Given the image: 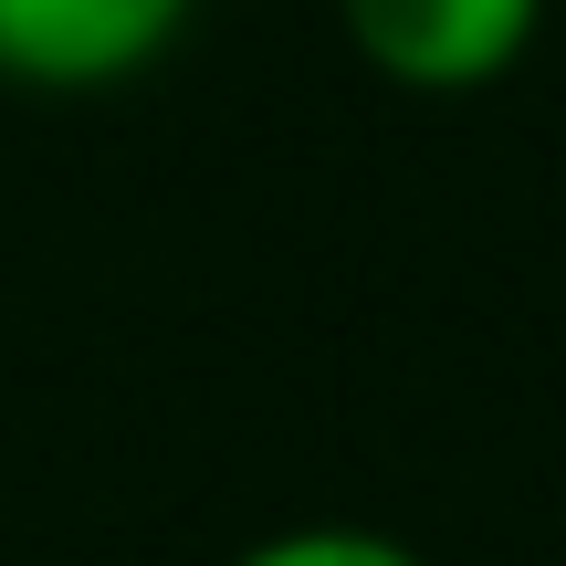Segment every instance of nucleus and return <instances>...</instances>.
<instances>
[{
  "label": "nucleus",
  "mask_w": 566,
  "mask_h": 566,
  "mask_svg": "<svg viewBox=\"0 0 566 566\" xmlns=\"http://www.w3.org/2000/svg\"><path fill=\"white\" fill-rule=\"evenodd\" d=\"M200 0H0V84L21 95H116L158 74Z\"/></svg>",
  "instance_id": "2"
},
{
  "label": "nucleus",
  "mask_w": 566,
  "mask_h": 566,
  "mask_svg": "<svg viewBox=\"0 0 566 566\" xmlns=\"http://www.w3.org/2000/svg\"><path fill=\"white\" fill-rule=\"evenodd\" d=\"M231 566H430V556L409 535H388V525H273Z\"/></svg>",
  "instance_id": "3"
},
{
  "label": "nucleus",
  "mask_w": 566,
  "mask_h": 566,
  "mask_svg": "<svg viewBox=\"0 0 566 566\" xmlns=\"http://www.w3.org/2000/svg\"><path fill=\"white\" fill-rule=\"evenodd\" d=\"M346 42L399 95H493L546 32V0H336Z\"/></svg>",
  "instance_id": "1"
}]
</instances>
